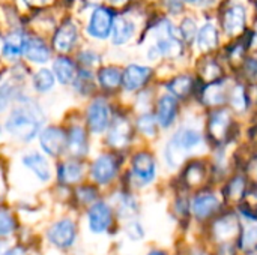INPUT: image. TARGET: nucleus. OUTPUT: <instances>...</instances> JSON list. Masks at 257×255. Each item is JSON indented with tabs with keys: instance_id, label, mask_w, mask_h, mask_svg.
<instances>
[{
	"instance_id": "21",
	"label": "nucleus",
	"mask_w": 257,
	"mask_h": 255,
	"mask_svg": "<svg viewBox=\"0 0 257 255\" xmlns=\"http://www.w3.org/2000/svg\"><path fill=\"white\" fill-rule=\"evenodd\" d=\"M134 23L128 18H117L113 26V44L122 45L125 44L134 33Z\"/></svg>"
},
{
	"instance_id": "3",
	"label": "nucleus",
	"mask_w": 257,
	"mask_h": 255,
	"mask_svg": "<svg viewBox=\"0 0 257 255\" xmlns=\"http://www.w3.org/2000/svg\"><path fill=\"white\" fill-rule=\"evenodd\" d=\"M48 240L59 246V248H68L75 240V224L69 219L57 221L47 233Z\"/></svg>"
},
{
	"instance_id": "41",
	"label": "nucleus",
	"mask_w": 257,
	"mask_h": 255,
	"mask_svg": "<svg viewBox=\"0 0 257 255\" xmlns=\"http://www.w3.org/2000/svg\"><path fill=\"white\" fill-rule=\"evenodd\" d=\"M111 3H114V5H120V3H123L125 0H110Z\"/></svg>"
},
{
	"instance_id": "40",
	"label": "nucleus",
	"mask_w": 257,
	"mask_h": 255,
	"mask_svg": "<svg viewBox=\"0 0 257 255\" xmlns=\"http://www.w3.org/2000/svg\"><path fill=\"white\" fill-rule=\"evenodd\" d=\"M3 255H26V254H24V251H23L21 248H12V249H9L8 252H5Z\"/></svg>"
},
{
	"instance_id": "24",
	"label": "nucleus",
	"mask_w": 257,
	"mask_h": 255,
	"mask_svg": "<svg viewBox=\"0 0 257 255\" xmlns=\"http://www.w3.org/2000/svg\"><path fill=\"white\" fill-rule=\"evenodd\" d=\"M54 74L57 77V80L62 83V84H68L72 81L74 78V65L71 60L65 59V57H59L56 62H54Z\"/></svg>"
},
{
	"instance_id": "39",
	"label": "nucleus",
	"mask_w": 257,
	"mask_h": 255,
	"mask_svg": "<svg viewBox=\"0 0 257 255\" xmlns=\"http://www.w3.org/2000/svg\"><path fill=\"white\" fill-rule=\"evenodd\" d=\"M81 60H83V63H87V65H90V63H95V62H98V57H96L93 53H83V54H81Z\"/></svg>"
},
{
	"instance_id": "33",
	"label": "nucleus",
	"mask_w": 257,
	"mask_h": 255,
	"mask_svg": "<svg viewBox=\"0 0 257 255\" xmlns=\"http://www.w3.org/2000/svg\"><path fill=\"white\" fill-rule=\"evenodd\" d=\"M230 102L235 108L238 110H242L245 108V93H244V89L241 86H238L233 92H232V96H230Z\"/></svg>"
},
{
	"instance_id": "2",
	"label": "nucleus",
	"mask_w": 257,
	"mask_h": 255,
	"mask_svg": "<svg viewBox=\"0 0 257 255\" xmlns=\"http://www.w3.org/2000/svg\"><path fill=\"white\" fill-rule=\"evenodd\" d=\"M202 143V135L190 128L181 129L175 137L167 143L166 147V161L170 167H178L185 156Z\"/></svg>"
},
{
	"instance_id": "44",
	"label": "nucleus",
	"mask_w": 257,
	"mask_h": 255,
	"mask_svg": "<svg viewBox=\"0 0 257 255\" xmlns=\"http://www.w3.org/2000/svg\"><path fill=\"white\" fill-rule=\"evenodd\" d=\"M256 255H257V254H256Z\"/></svg>"
},
{
	"instance_id": "36",
	"label": "nucleus",
	"mask_w": 257,
	"mask_h": 255,
	"mask_svg": "<svg viewBox=\"0 0 257 255\" xmlns=\"http://www.w3.org/2000/svg\"><path fill=\"white\" fill-rule=\"evenodd\" d=\"M196 33V24L193 23V20L187 18L182 24H181V35L185 38V39H191Z\"/></svg>"
},
{
	"instance_id": "1",
	"label": "nucleus",
	"mask_w": 257,
	"mask_h": 255,
	"mask_svg": "<svg viewBox=\"0 0 257 255\" xmlns=\"http://www.w3.org/2000/svg\"><path fill=\"white\" fill-rule=\"evenodd\" d=\"M42 120L44 116L36 107L15 108L14 111H11L6 120V129L14 137L23 141H30L39 132Z\"/></svg>"
},
{
	"instance_id": "23",
	"label": "nucleus",
	"mask_w": 257,
	"mask_h": 255,
	"mask_svg": "<svg viewBox=\"0 0 257 255\" xmlns=\"http://www.w3.org/2000/svg\"><path fill=\"white\" fill-rule=\"evenodd\" d=\"M197 41H199V47L205 51L208 50H212L217 42H218V33H217V29L212 26V24H205L199 35H197Z\"/></svg>"
},
{
	"instance_id": "18",
	"label": "nucleus",
	"mask_w": 257,
	"mask_h": 255,
	"mask_svg": "<svg viewBox=\"0 0 257 255\" xmlns=\"http://www.w3.org/2000/svg\"><path fill=\"white\" fill-rule=\"evenodd\" d=\"M230 125V116L227 111H217L209 120V134L215 140H223Z\"/></svg>"
},
{
	"instance_id": "30",
	"label": "nucleus",
	"mask_w": 257,
	"mask_h": 255,
	"mask_svg": "<svg viewBox=\"0 0 257 255\" xmlns=\"http://www.w3.org/2000/svg\"><path fill=\"white\" fill-rule=\"evenodd\" d=\"M205 101L208 104H220L224 99V93H223V86L221 84H212L205 90L203 95Z\"/></svg>"
},
{
	"instance_id": "29",
	"label": "nucleus",
	"mask_w": 257,
	"mask_h": 255,
	"mask_svg": "<svg viewBox=\"0 0 257 255\" xmlns=\"http://www.w3.org/2000/svg\"><path fill=\"white\" fill-rule=\"evenodd\" d=\"M191 84H193L191 78L187 77V75H182V77L175 78V80L167 86V89H169L173 95H176V96H185V95L191 90Z\"/></svg>"
},
{
	"instance_id": "7",
	"label": "nucleus",
	"mask_w": 257,
	"mask_h": 255,
	"mask_svg": "<svg viewBox=\"0 0 257 255\" xmlns=\"http://www.w3.org/2000/svg\"><path fill=\"white\" fill-rule=\"evenodd\" d=\"M66 137L59 128H48L41 134V146L45 153L51 156H59L66 147Z\"/></svg>"
},
{
	"instance_id": "11",
	"label": "nucleus",
	"mask_w": 257,
	"mask_h": 255,
	"mask_svg": "<svg viewBox=\"0 0 257 255\" xmlns=\"http://www.w3.org/2000/svg\"><path fill=\"white\" fill-rule=\"evenodd\" d=\"M108 143L113 147H123L131 140V126L125 119H116L108 131Z\"/></svg>"
},
{
	"instance_id": "14",
	"label": "nucleus",
	"mask_w": 257,
	"mask_h": 255,
	"mask_svg": "<svg viewBox=\"0 0 257 255\" xmlns=\"http://www.w3.org/2000/svg\"><path fill=\"white\" fill-rule=\"evenodd\" d=\"M158 123L163 128H169L176 116V99L170 95H164L158 101Z\"/></svg>"
},
{
	"instance_id": "28",
	"label": "nucleus",
	"mask_w": 257,
	"mask_h": 255,
	"mask_svg": "<svg viewBox=\"0 0 257 255\" xmlns=\"http://www.w3.org/2000/svg\"><path fill=\"white\" fill-rule=\"evenodd\" d=\"M257 246V224H247L244 225L242 230V237H241V248L248 251Z\"/></svg>"
},
{
	"instance_id": "35",
	"label": "nucleus",
	"mask_w": 257,
	"mask_h": 255,
	"mask_svg": "<svg viewBox=\"0 0 257 255\" xmlns=\"http://www.w3.org/2000/svg\"><path fill=\"white\" fill-rule=\"evenodd\" d=\"M126 231H128V236H130L131 239H134V240H139V239H142V237L145 236V230H143L142 224L137 222V221H133V222L126 227Z\"/></svg>"
},
{
	"instance_id": "25",
	"label": "nucleus",
	"mask_w": 257,
	"mask_h": 255,
	"mask_svg": "<svg viewBox=\"0 0 257 255\" xmlns=\"http://www.w3.org/2000/svg\"><path fill=\"white\" fill-rule=\"evenodd\" d=\"M98 78H99V83L102 87L114 89L120 84V80L123 78V75H120V71L116 68H104V69H101Z\"/></svg>"
},
{
	"instance_id": "9",
	"label": "nucleus",
	"mask_w": 257,
	"mask_h": 255,
	"mask_svg": "<svg viewBox=\"0 0 257 255\" xmlns=\"http://www.w3.org/2000/svg\"><path fill=\"white\" fill-rule=\"evenodd\" d=\"M117 171V164L111 156H99L92 165V177L98 183H108Z\"/></svg>"
},
{
	"instance_id": "20",
	"label": "nucleus",
	"mask_w": 257,
	"mask_h": 255,
	"mask_svg": "<svg viewBox=\"0 0 257 255\" xmlns=\"http://www.w3.org/2000/svg\"><path fill=\"white\" fill-rule=\"evenodd\" d=\"M68 147L69 152L74 156H83L87 152V140H86V132L80 126H74L69 132L68 138Z\"/></svg>"
},
{
	"instance_id": "31",
	"label": "nucleus",
	"mask_w": 257,
	"mask_h": 255,
	"mask_svg": "<svg viewBox=\"0 0 257 255\" xmlns=\"http://www.w3.org/2000/svg\"><path fill=\"white\" fill-rule=\"evenodd\" d=\"M139 128L142 132H145L148 135H154L155 129H157V122L151 114H145L139 119Z\"/></svg>"
},
{
	"instance_id": "8",
	"label": "nucleus",
	"mask_w": 257,
	"mask_h": 255,
	"mask_svg": "<svg viewBox=\"0 0 257 255\" xmlns=\"http://www.w3.org/2000/svg\"><path fill=\"white\" fill-rule=\"evenodd\" d=\"M111 224V209L104 203H96L89 210V225L93 233L105 231Z\"/></svg>"
},
{
	"instance_id": "12",
	"label": "nucleus",
	"mask_w": 257,
	"mask_h": 255,
	"mask_svg": "<svg viewBox=\"0 0 257 255\" xmlns=\"http://www.w3.org/2000/svg\"><path fill=\"white\" fill-rule=\"evenodd\" d=\"M29 39L20 33V32H12L3 39V56L8 59H17L18 56L26 51Z\"/></svg>"
},
{
	"instance_id": "15",
	"label": "nucleus",
	"mask_w": 257,
	"mask_h": 255,
	"mask_svg": "<svg viewBox=\"0 0 257 255\" xmlns=\"http://www.w3.org/2000/svg\"><path fill=\"white\" fill-rule=\"evenodd\" d=\"M245 24V9L241 5L232 6L224 17V29L229 35H236L244 29Z\"/></svg>"
},
{
	"instance_id": "10",
	"label": "nucleus",
	"mask_w": 257,
	"mask_h": 255,
	"mask_svg": "<svg viewBox=\"0 0 257 255\" xmlns=\"http://www.w3.org/2000/svg\"><path fill=\"white\" fill-rule=\"evenodd\" d=\"M151 69L146 66H139V65H131L125 69L122 83L126 90H137L140 89L149 78Z\"/></svg>"
},
{
	"instance_id": "43",
	"label": "nucleus",
	"mask_w": 257,
	"mask_h": 255,
	"mask_svg": "<svg viewBox=\"0 0 257 255\" xmlns=\"http://www.w3.org/2000/svg\"><path fill=\"white\" fill-rule=\"evenodd\" d=\"M187 2H196V0H187Z\"/></svg>"
},
{
	"instance_id": "38",
	"label": "nucleus",
	"mask_w": 257,
	"mask_h": 255,
	"mask_svg": "<svg viewBox=\"0 0 257 255\" xmlns=\"http://www.w3.org/2000/svg\"><path fill=\"white\" fill-rule=\"evenodd\" d=\"M167 6H169V9L172 11V12H179L181 9H182V3H181V0H167Z\"/></svg>"
},
{
	"instance_id": "16",
	"label": "nucleus",
	"mask_w": 257,
	"mask_h": 255,
	"mask_svg": "<svg viewBox=\"0 0 257 255\" xmlns=\"http://www.w3.org/2000/svg\"><path fill=\"white\" fill-rule=\"evenodd\" d=\"M220 206V201L212 194H202L197 195L193 201V212L197 218H206L212 212H215Z\"/></svg>"
},
{
	"instance_id": "26",
	"label": "nucleus",
	"mask_w": 257,
	"mask_h": 255,
	"mask_svg": "<svg viewBox=\"0 0 257 255\" xmlns=\"http://www.w3.org/2000/svg\"><path fill=\"white\" fill-rule=\"evenodd\" d=\"M157 50L161 54L166 56H178L181 53V44L173 35H167L166 38H161L157 44Z\"/></svg>"
},
{
	"instance_id": "32",
	"label": "nucleus",
	"mask_w": 257,
	"mask_h": 255,
	"mask_svg": "<svg viewBox=\"0 0 257 255\" xmlns=\"http://www.w3.org/2000/svg\"><path fill=\"white\" fill-rule=\"evenodd\" d=\"M75 87L81 92V93H87L92 87V75L86 71H81L77 81H75Z\"/></svg>"
},
{
	"instance_id": "6",
	"label": "nucleus",
	"mask_w": 257,
	"mask_h": 255,
	"mask_svg": "<svg viewBox=\"0 0 257 255\" xmlns=\"http://www.w3.org/2000/svg\"><path fill=\"white\" fill-rule=\"evenodd\" d=\"M87 120L92 132H102L110 122V110L104 99H95L87 111Z\"/></svg>"
},
{
	"instance_id": "22",
	"label": "nucleus",
	"mask_w": 257,
	"mask_h": 255,
	"mask_svg": "<svg viewBox=\"0 0 257 255\" xmlns=\"http://www.w3.org/2000/svg\"><path fill=\"white\" fill-rule=\"evenodd\" d=\"M81 174H83V167L75 162V161H69V162H65L59 167V179L63 182V183H72V182H77L81 179Z\"/></svg>"
},
{
	"instance_id": "13",
	"label": "nucleus",
	"mask_w": 257,
	"mask_h": 255,
	"mask_svg": "<svg viewBox=\"0 0 257 255\" xmlns=\"http://www.w3.org/2000/svg\"><path fill=\"white\" fill-rule=\"evenodd\" d=\"M75 41H77V27H75V24L68 21L57 30V33L54 36V47L59 51L66 53L72 48Z\"/></svg>"
},
{
	"instance_id": "34",
	"label": "nucleus",
	"mask_w": 257,
	"mask_h": 255,
	"mask_svg": "<svg viewBox=\"0 0 257 255\" xmlns=\"http://www.w3.org/2000/svg\"><path fill=\"white\" fill-rule=\"evenodd\" d=\"M14 228V222H12V218L8 215L6 210H2V215H0V233L2 236H6L12 231Z\"/></svg>"
},
{
	"instance_id": "4",
	"label": "nucleus",
	"mask_w": 257,
	"mask_h": 255,
	"mask_svg": "<svg viewBox=\"0 0 257 255\" xmlns=\"http://www.w3.org/2000/svg\"><path fill=\"white\" fill-rule=\"evenodd\" d=\"M133 173L137 182L142 185H148L154 180L157 174V165L154 158L149 153H137L133 159Z\"/></svg>"
},
{
	"instance_id": "17",
	"label": "nucleus",
	"mask_w": 257,
	"mask_h": 255,
	"mask_svg": "<svg viewBox=\"0 0 257 255\" xmlns=\"http://www.w3.org/2000/svg\"><path fill=\"white\" fill-rule=\"evenodd\" d=\"M23 164H24L26 167H29V168H30L41 180H44V182L48 180L50 176H51L48 161H47L42 155H39V153L26 155V156L23 158Z\"/></svg>"
},
{
	"instance_id": "37",
	"label": "nucleus",
	"mask_w": 257,
	"mask_h": 255,
	"mask_svg": "<svg viewBox=\"0 0 257 255\" xmlns=\"http://www.w3.org/2000/svg\"><path fill=\"white\" fill-rule=\"evenodd\" d=\"M242 186H244V180L241 177L235 179L230 185H229V192L232 197H239V194L242 192Z\"/></svg>"
},
{
	"instance_id": "5",
	"label": "nucleus",
	"mask_w": 257,
	"mask_h": 255,
	"mask_svg": "<svg viewBox=\"0 0 257 255\" xmlns=\"http://www.w3.org/2000/svg\"><path fill=\"white\" fill-rule=\"evenodd\" d=\"M111 24H113V17L111 12L105 8H96L90 17V23L87 27L89 35L98 39H104L110 35L111 32Z\"/></svg>"
},
{
	"instance_id": "27",
	"label": "nucleus",
	"mask_w": 257,
	"mask_h": 255,
	"mask_svg": "<svg viewBox=\"0 0 257 255\" xmlns=\"http://www.w3.org/2000/svg\"><path fill=\"white\" fill-rule=\"evenodd\" d=\"M33 86L38 92H48L54 86V75L48 69H41L33 77Z\"/></svg>"
},
{
	"instance_id": "42",
	"label": "nucleus",
	"mask_w": 257,
	"mask_h": 255,
	"mask_svg": "<svg viewBox=\"0 0 257 255\" xmlns=\"http://www.w3.org/2000/svg\"><path fill=\"white\" fill-rule=\"evenodd\" d=\"M149 255H166L164 252H161V251H154V252H151Z\"/></svg>"
},
{
	"instance_id": "19",
	"label": "nucleus",
	"mask_w": 257,
	"mask_h": 255,
	"mask_svg": "<svg viewBox=\"0 0 257 255\" xmlns=\"http://www.w3.org/2000/svg\"><path fill=\"white\" fill-rule=\"evenodd\" d=\"M24 53H26L27 59L35 62V63H45L48 60V57H50L48 47L41 39H36V38L29 39Z\"/></svg>"
}]
</instances>
